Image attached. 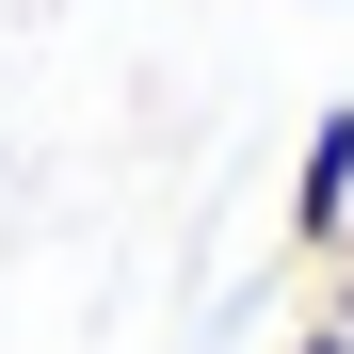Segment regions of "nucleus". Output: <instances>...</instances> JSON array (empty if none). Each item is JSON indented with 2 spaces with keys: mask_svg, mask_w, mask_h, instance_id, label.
Returning a JSON list of instances; mask_svg holds the SVG:
<instances>
[{
  "mask_svg": "<svg viewBox=\"0 0 354 354\" xmlns=\"http://www.w3.org/2000/svg\"><path fill=\"white\" fill-rule=\"evenodd\" d=\"M290 242H306L322 274L354 258V97H322V129H306V161H290Z\"/></svg>",
  "mask_w": 354,
  "mask_h": 354,
  "instance_id": "1",
  "label": "nucleus"
},
{
  "mask_svg": "<svg viewBox=\"0 0 354 354\" xmlns=\"http://www.w3.org/2000/svg\"><path fill=\"white\" fill-rule=\"evenodd\" d=\"M290 354H354V306H322V322H306V338H290Z\"/></svg>",
  "mask_w": 354,
  "mask_h": 354,
  "instance_id": "2",
  "label": "nucleus"
},
{
  "mask_svg": "<svg viewBox=\"0 0 354 354\" xmlns=\"http://www.w3.org/2000/svg\"><path fill=\"white\" fill-rule=\"evenodd\" d=\"M338 274H354V258H338Z\"/></svg>",
  "mask_w": 354,
  "mask_h": 354,
  "instance_id": "3",
  "label": "nucleus"
}]
</instances>
